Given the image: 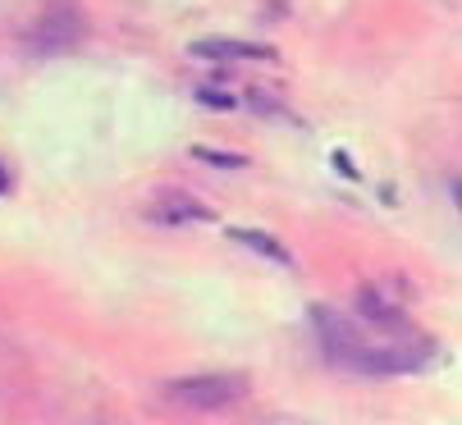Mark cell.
<instances>
[{"mask_svg": "<svg viewBox=\"0 0 462 425\" xmlns=\"http://www.w3.org/2000/svg\"><path fill=\"white\" fill-rule=\"evenodd\" d=\"M311 325L316 338L325 347V357L335 366L362 371V375H399V371H417L421 362H430V343H412V347H384L366 334V325H357L353 316L335 311V307H311Z\"/></svg>", "mask_w": 462, "mask_h": 425, "instance_id": "6da1fadb", "label": "cell"}, {"mask_svg": "<svg viewBox=\"0 0 462 425\" xmlns=\"http://www.w3.org/2000/svg\"><path fill=\"white\" fill-rule=\"evenodd\" d=\"M165 398L174 407H188V411H225V407L247 398V380L229 375V371H220V375H188V380H170Z\"/></svg>", "mask_w": 462, "mask_h": 425, "instance_id": "7a4b0ae2", "label": "cell"}, {"mask_svg": "<svg viewBox=\"0 0 462 425\" xmlns=\"http://www.w3.org/2000/svg\"><path fill=\"white\" fill-rule=\"evenodd\" d=\"M192 55H202V60H275L271 46L238 42V37H197L192 42Z\"/></svg>", "mask_w": 462, "mask_h": 425, "instance_id": "3957f363", "label": "cell"}, {"mask_svg": "<svg viewBox=\"0 0 462 425\" xmlns=\"http://www.w3.org/2000/svg\"><path fill=\"white\" fill-rule=\"evenodd\" d=\"M152 220H161V225H183V220L207 225V220H216V210L202 206L197 197H188V192H165V197L152 206Z\"/></svg>", "mask_w": 462, "mask_h": 425, "instance_id": "277c9868", "label": "cell"}, {"mask_svg": "<svg viewBox=\"0 0 462 425\" xmlns=\"http://www.w3.org/2000/svg\"><path fill=\"white\" fill-rule=\"evenodd\" d=\"M229 238H234V243H243V247H247V252H256V256L275 261V265H293L289 247H284L280 238H271V234H261V229H229Z\"/></svg>", "mask_w": 462, "mask_h": 425, "instance_id": "5b68a950", "label": "cell"}, {"mask_svg": "<svg viewBox=\"0 0 462 425\" xmlns=\"http://www.w3.org/2000/svg\"><path fill=\"white\" fill-rule=\"evenodd\" d=\"M197 161H207V165H225V170H243L247 161L243 156H229V152H211V147H192Z\"/></svg>", "mask_w": 462, "mask_h": 425, "instance_id": "8992f818", "label": "cell"}, {"mask_svg": "<svg viewBox=\"0 0 462 425\" xmlns=\"http://www.w3.org/2000/svg\"><path fill=\"white\" fill-rule=\"evenodd\" d=\"M197 101L211 106V110H234V97L229 92H216V88H202V92H197Z\"/></svg>", "mask_w": 462, "mask_h": 425, "instance_id": "52a82bcc", "label": "cell"}, {"mask_svg": "<svg viewBox=\"0 0 462 425\" xmlns=\"http://www.w3.org/2000/svg\"><path fill=\"white\" fill-rule=\"evenodd\" d=\"M0 192H5V170H0Z\"/></svg>", "mask_w": 462, "mask_h": 425, "instance_id": "ba28073f", "label": "cell"}]
</instances>
